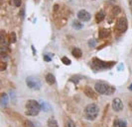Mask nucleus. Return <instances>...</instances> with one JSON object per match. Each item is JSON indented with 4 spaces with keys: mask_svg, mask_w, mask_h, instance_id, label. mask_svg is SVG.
Segmentation results:
<instances>
[{
    "mask_svg": "<svg viewBox=\"0 0 132 127\" xmlns=\"http://www.w3.org/2000/svg\"><path fill=\"white\" fill-rule=\"evenodd\" d=\"M104 17H105V14H104V12L103 11H99L97 14H96V20L97 23H100L101 21H103V19H104Z\"/></svg>",
    "mask_w": 132,
    "mask_h": 127,
    "instance_id": "15",
    "label": "nucleus"
},
{
    "mask_svg": "<svg viewBox=\"0 0 132 127\" xmlns=\"http://www.w3.org/2000/svg\"><path fill=\"white\" fill-rule=\"evenodd\" d=\"M8 99H9V97L7 96V94H5V93L1 94V105H2V107H5L7 105V104H8Z\"/></svg>",
    "mask_w": 132,
    "mask_h": 127,
    "instance_id": "12",
    "label": "nucleus"
},
{
    "mask_svg": "<svg viewBox=\"0 0 132 127\" xmlns=\"http://www.w3.org/2000/svg\"><path fill=\"white\" fill-rule=\"evenodd\" d=\"M47 125H48V127H59V124H58L57 120L54 119V118H50V119H48Z\"/></svg>",
    "mask_w": 132,
    "mask_h": 127,
    "instance_id": "17",
    "label": "nucleus"
},
{
    "mask_svg": "<svg viewBox=\"0 0 132 127\" xmlns=\"http://www.w3.org/2000/svg\"><path fill=\"white\" fill-rule=\"evenodd\" d=\"M40 103V105H41V109H43V110H45V111H47L48 110V104H46V103H44V102H39Z\"/></svg>",
    "mask_w": 132,
    "mask_h": 127,
    "instance_id": "21",
    "label": "nucleus"
},
{
    "mask_svg": "<svg viewBox=\"0 0 132 127\" xmlns=\"http://www.w3.org/2000/svg\"><path fill=\"white\" fill-rule=\"evenodd\" d=\"M10 1H11V4L15 7H20L22 4V0H10Z\"/></svg>",
    "mask_w": 132,
    "mask_h": 127,
    "instance_id": "18",
    "label": "nucleus"
},
{
    "mask_svg": "<svg viewBox=\"0 0 132 127\" xmlns=\"http://www.w3.org/2000/svg\"><path fill=\"white\" fill-rule=\"evenodd\" d=\"M20 14H21V16L23 17V14H24V9H22V10H21V13H20Z\"/></svg>",
    "mask_w": 132,
    "mask_h": 127,
    "instance_id": "30",
    "label": "nucleus"
},
{
    "mask_svg": "<svg viewBox=\"0 0 132 127\" xmlns=\"http://www.w3.org/2000/svg\"><path fill=\"white\" fill-rule=\"evenodd\" d=\"M89 46H91V47H93V46H96V40H93V39H91V40L89 41Z\"/></svg>",
    "mask_w": 132,
    "mask_h": 127,
    "instance_id": "28",
    "label": "nucleus"
},
{
    "mask_svg": "<svg viewBox=\"0 0 132 127\" xmlns=\"http://www.w3.org/2000/svg\"><path fill=\"white\" fill-rule=\"evenodd\" d=\"M112 108L114 111H121L123 109V104H122V101L116 98L112 101Z\"/></svg>",
    "mask_w": 132,
    "mask_h": 127,
    "instance_id": "8",
    "label": "nucleus"
},
{
    "mask_svg": "<svg viewBox=\"0 0 132 127\" xmlns=\"http://www.w3.org/2000/svg\"><path fill=\"white\" fill-rule=\"evenodd\" d=\"M5 68H6V63H5V62H1V67H0V70L3 71V70H5Z\"/></svg>",
    "mask_w": 132,
    "mask_h": 127,
    "instance_id": "26",
    "label": "nucleus"
},
{
    "mask_svg": "<svg viewBox=\"0 0 132 127\" xmlns=\"http://www.w3.org/2000/svg\"><path fill=\"white\" fill-rule=\"evenodd\" d=\"M126 125H127L126 121L120 118H116L113 122V127H126Z\"/></svg>",
    "mask_w": 132,
    "mask_h": 127,
    "instance_id": "9",
    "label": "nucleus"
},
{
    "mask_svg": "<svg viewBox=\"0 0 132 127\" xmlns=\"http://www.w3.org/2000/svg\"><path fill=\"white\" fill-rule=\"evenodd\" d=\"M72 54L76 58H80V57H82V55H83V51H82V49L79 48V47H73L72 49Z\"/></svg>",
    "mask_w": 132,
    "mask_h": 127,
    "instance_id": "11",
    "label": "nucleus"
},
{
    "mask_svg": "<svg viewBox=\"0 0 132 127\" xmlns=\"http://www.w3.org/2000/svg\"><path fill=\"white\" fill-rule=\"evenodd\" d=\"M84 92L87 97H89V98H91V99H95V98L96 97L95 91H93L91 88H89V87H85Z\"/></svg>",
    "mask_w": 132,
    "mask_h": 127,
    "instance_id": "10",
    "label": "nucleus"
},
{
    "mask_svg": "<svg viewBox=\"0 0 132 127\" xmlns=\"http://www.w3.org/2000/svg\"><path fill=\"white\" fill-rule=\"evenodd\" d=\"M119 13H120V7H118V6H115V7L112 9V14H113V15L116 16V15H118Z\"/></svg>",
    "mask_w": 132,
    "mask_h": 127,
    "instance_id": "24",
    "label": "nucleus"
},
{
    "mask_svg": "<svg viewBox=\"0 0 132 127\" xmlns=\"http://www.w3.org/2000/svg\"><path fill=\"white\" fill-rule=\"evenodd\" d=\"M46 82L50 84V85H54L55 83H56V79H55V76L53 75V74H51V73H48L47 75H46Z\"/></svg>",
    "mask_w": 132,
    "mask_h": 127,
    "instance_id": "14",
    "label": "nucleus"
},
{
    "mask_svg": "<svg viewBox=\"0 0 132 127\" xmlns=\"http://www.w3.org/2000/svg\"><path fill=\"white\" fill-rule=\"evenodd\" d=\"M79 80H80V77H79V76H73V77L71 78V81H72L73 83H76V84H78Z\"/></svg>",
    "mask_w": 132,
    "mask_h": 127,
    "instance_id": "25",
    "label": "nucleus"
},
{
    "mask_svg": "<svg viewBox=\"0 0 132 127\" xmlns=\"http://www.w3.org/2000/svg\"><path fill=\"white\" fill-rule=\"evenodd\" d=\"M24 127H35L34 123L30 120H25L24 121Z\"/></svg>",
    "mask_w": 132,
    "mask_h": 127,
    "instance_id": "22",
    "label": "nucleus"
},
{
    "mask_svg": "<svg viewBox=\"0 0 132 127\" xmlns=\"http://www.w3.org/2000/svg\"><path fill=\"white\" fill-rule=\"evenodd\" d=\"M62 62H63L65 65H71V60L67 57V56L62 57Z\"/></svg>",
    "mask_w": 132,
    "mask_h": 127,
    "instance_id": "20",
    "label": "nucleus"
},
{
    "mask_svg": "<svg viewBox=\"0 0 132 127\" xmlns=\"http://www.w3.org/2000/svg\"><path fill=\"white\" fill-rule=\"evenodd\" d=\"M98 113H99V107L96 104H88L84 108V116L86 117V119L90 121L95 120L98 115Z\"/></svg>",
    "mask_w": 132,
    "mask_h": 127,
    "instance_id": "2",
    "label": "nucleus"
},
{
    "mask_svg": "<svg viewBox=\"0 0 132 127\" xmlns=\"http://www.w3.org/2000/svg\"><path fill=\"white\" fill-rule=\"evenodd\" d=\"M78 18H79V20H81V21H83V22H87V21L90 20L91 16H90V14L87 11L81 10V11L78 12Z\"/></svg>",
    "mask_w": 132,
    "mask_h": 127,
    "instance_id": "7",
    "label": "nucleus"
},
{
    "mask_svg": "<svg viewBox=\"0 0 132 127\" xmlns=\"http://www.w3.org/2000/svg\"><path fill=\"white\" fill-rule=\"evenodd\" d=\"M16 40H17V36H16V33H14L12 32L11 34H10V41L14 44V43H16Z\"/></svg>",
    "mask_w": 132,
    "mask_h": 127,
    "instance_id": "19",
    "label": "nucleus"
},
{
    "mask_svg": "<svg viewBox=\"0 0 132 127\" xmlns=\"http://www.w3.org/2000/svg\"><path fill=\"white\" fill-rule=\"evenodd\" d=\"M129 90H130V91H132V84L130 85V86H129Z\"/></svg>",
    "mask_w": 132,
    "mask_h": 127,
    "instance_id": "31",
    "label": "nucleus"
},
{
    "mask_svg": "<svg viewBox=\"0 0 132 127\" xmlns=\"http://www.w3.org/2000/svg\"><path fill=\"white\" fill-rule=\"evenodd\" d=\"M128 3H129V6H130V9H131V13H132V0H128Z\"/></svg>",
    "mask_w": 132,
    "mask_h": 127,
    "instance_id": "29",
    "label": "nucleus"
},
{
    "mask_svg": "<svg viewBox=\"0 0 132 127\" xmlns=\"http://www.w3.org/2000/svg\"><path fill=\"white\" fill-rule=\"evenodd\" d=\"M41 109L40 103L35 100H29L26 104V115L37 116L39 114V111Z\"/></svg>",
    "mask_w": 132,
    "mask_h": 127,
    "instance_id": "1",
    "label": "nucleus"
},
{
    "mask_svg": "<svg viewBox=\"0 0 132 127\" xmlns=\"http://www.w3.org/2000/svg\"><path fill=\"white\" fill-rule=\"evenodd\" d=\"M26 84L27 86L30 88V89H33V90H40L41 86H42V83L41 81L34 77V76H29L26 78Z\"/></svg>",
    "mask_w": 132,
    "mask_h": 127,
    "instance_id": "5",
    "label": "nucleus"
},
{
    "mask_svg": "<svg viewBox=\"0 0 132 127\" xmlns=\"http://www.w3.org/2000/svg\"><path fill=\"white\" fill-rule=\"evenodd\" d=\"M44 60H45V61H51L52 58L50 57L49 55H47V54H45V55H44Z\"/></svg>",
    "mask_w": 132,
    "mask_h": 127,
    "instance_id": "27",
    "label": "nucleus"
},
{
    "mask_svg": "<svg viewBox=\"0 0 132 127\" xmlns=\"http://www.w3.org/2000/svg\"><path fill=\"white\" fill-rule=\"evenodd\" d=\"M66 127H76V124H74V122L72 121V119H69L66 122Z\"/></svg>",
    "mask_w": 132,
    "mask_h": 127,
    "instance_id": "23",
    "label": "nucleus"
},
{
    "mask_svg": "<svg viewBox=\"0 0 132 127\" xmlns=\"http://www.w3.org/2000/svg\"><path fill=\"white\" fill-rule=\"evenodd\" d=\"M113 64H114V62H105V61L99 60L98 58H93L91 61V68L93 71L97 72V71L110 68L113 66Z\"/></svg>",
    "mask_w": 132,
    "mask_h": 127,
    "instance_id": "3",
    "label": "nucleus"
},
{
    "mask_svg": "<svg viewBox=\"0 0 132 127\" xmlns=\"http://www.w3.org/2000/svg\"><path fill=\"white\" fill-rule=\"evenodd\" d=\"M72 28H74L76 30H81V29H83V27H84V25L81 23L79 20H74V21H72Z\"/></svg>",
    "mask_w": 132,
    "mask_h": 127,
    "instance_id": "16",
    "label": "nucleus"
},
{
    "mask_svg": "<svg viewBox=\"0 0 132 127\" xmlns=\"http://www.w3.org/2000/svg\"><path fill=\"white\" fill-rule=\"evenodd\" d=\"M95 90L100 95H111L115 92V89L113 87H110L106 83L98 82L95 86Z\"/></svg>",
    "mask_w": 132,
    "mask_h": 127,
    "instance_id": "4",
    "label": "nucleus"
},
{
    "mask_svg": "<svg viewBox=\"0 0 132 127\" xmlns=\"http://www.w3.org/2000/svg\"><path fill=\"white\" fill-rule=\"evenodd\" d=\"M128 29V22L125 17H120L116 22V30L120 33H125Z\"/></svg>",
    "mask_w": 132,
    "mask_h": 127,
    "instance_id": "6",
    "label": "nucleus"
},
{
    "mask_svg": "<svg viewBox=\"0 0 132 127\" xmlns=\"http://www.w3.org/2000/svg\"><path fill=\"white\" fill-rule=\"evenodd\" d=\"M98 35H99L100 38H105V37H107L108 35H110V31L107 30V29H100Z\"/></svg>",
    "mask_w": 132,
    "mask_h": 127,
    "instance_id": "13",
    "label": "nucleus"
}]
</instances>
